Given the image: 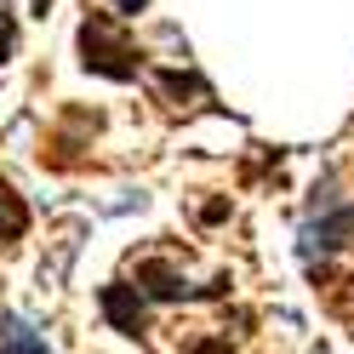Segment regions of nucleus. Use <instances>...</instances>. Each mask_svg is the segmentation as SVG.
<instances>
[{
  "mask_svg": "<svg viewBox=\"0 0 354 354\" xmlns=\"http://www.w3.org/2000/svg\"><path fill=\"white\" fill-rule=\"evenodd\" d=\"M80 63L92 75H103V80H138L143 75V52L131 46L126 24L109 17V12H92L80 24Z\"/></svg>",
  "mask_w": 354,
  "mask_h": 354,
  "instance_id": "nucleus-1",
  "label": "nucleus"
},
{
  "mask_svg": "<svg viewBox=\"0 0 354 354\" xmlns=\"http://www.w3.org/2000/svg\"><path fill=\"white\" fill-rule=\"evenodd\" d=\"M138 292L149 297V303H201V297H223L229 292V280H212V286H189L183 274L171 269V263H160V257H149V263H138Z\"/></svg>",
  "mask_w": 354,
  "mask_h": 354,
  "instance_id": "nucleus-2",
  "label": "nucleus"
},
{
  "mask_svg": "<svg viewBox=\"0 0 354 354\" xmlns=\"http://www.w3.org/2000/svg\"><path fill=\"white\" fill-rule=\"evenodd\" d=\"M343 246H354V206H331L326 201V212L303 229V263H308V269H320V263L331 252H343Z\"/></svg>",
  "mask_w": 354,
  "mask_h": 354,
  "instance_id": "nucleus-3",
  "label": "nucleus"
},
{
  "mask_svg": "<svg viewBox=\"0 0 354 354\" xmlns=\"http://www.w3.org/2000/svg\"><path fill=\"white\" fill-rule=\"evenodd\" d=\"M97 308H103V320L115 326L120 337H143V331H149V297L138 292V286H126V280L103 286V292H97Z\"/></svg>",
  "mask_w": 354,
  "mask_h": 354,
  "instance_id": "nucleus-4",
  "label": "nucleus"
},
{
  "mask_svg": "<svg viewBox=\"0 0 354 354\" xmlns=\"http://www.w3.org/2000/svg\"><path fill=\"white\" fill-rule=\"evenodd\" d=\"M0 354H52V348L35 326H24L17 315H0Z\"/></svg>",
  "mask_w": 354,
  "mask_h": 354,
  "instance_id": "nucleus-5",
  "label": "nucleus"
},
{
  "mask_svg": "<svg viewBox=\"0 0 354 354\" xmlns=\"http://www.w3.org/2000/svg\"><path fill=\"white\" fill-rule=\"evenodd\" d=\"M149 80L160 86V97H166V103H183V97H206V92H212V86L194 75V69H154Z\"/></svg>",
  "mask_w": 354,
  "mask_h": 354,
  "instance_id": "nucleus-6",
  "label": "nucleus"
},
{
  "mask_svg": "<svg viewBox=\"0 0 354 354\" xmlns=\"http://www.w3.org/2000/svg\"><path fill=\"white\" fill-rule=\"evenodd\" d=\"M24 229H29V206L12 194V183H0V246L6 240H24Z\"/></svg>",
  "mask_w": 354,
  "mask_h": 354,
  "instance_id": "nucleus-7",
  "label": "nucleus"
},
{
  "mask_svg": "<svg viewBox=\"0 0 354 354\" xmlns=\"http://www.w3.org/2000/svg\"><path fill=\"white\" fill-rule=\"evenodd\" d=\"M183 354H234V348H229V337H217V331H212V337H194Z\"/></svg>",
  "mask_w": 354,
  "mask_h": 354,
  "instance_id": "nucleus-8",
  "label": "nucleus"
},
{
  "mask_svg": "<svg viewBox=\"0 0 354 354\" xmlns=\"http://www.w3.org/2000/svg\"><path fill=\"white\" fill-rule=\"evenodd\" d=\"M12 46H17V24H12V17H0V63L12 57Z\"/></svg>",
  "mask_w": 354,
  "mask_h": 354,
  "instance_id": "nucleus-9",
  "label": "nucleus"
},
{
  "mask_svg": "<svg viewBox=\"0 0 354 354\" xmlns=\"http://www.w3.org/2000/svg\"><path fill=\"white\" fill-rule=\"evenodd\" d=\"M115 12L120 17H138V12H149V0H115Z\"/></svg>",
  "mask_w": 354,
  "mask_h": 354,
  "instance_id": "nucleus-10",
  "label": "nucleus"
},
{
  "mask_svg": "<svg viewBox=\"0 0 354 354\" xmlns=\"http://www.w3.org/2000/svg\"><path fill=\"white\" fill-rule=\"evenodd\" d=\"M29 6H35V17H46V6H52V0H29Z\"/></svg>",
  "mask_w": 354,
  "mask_h": 354,
  "instance_id": "nucleus-11",
  "label": "nucleus"
}]
</instances>
